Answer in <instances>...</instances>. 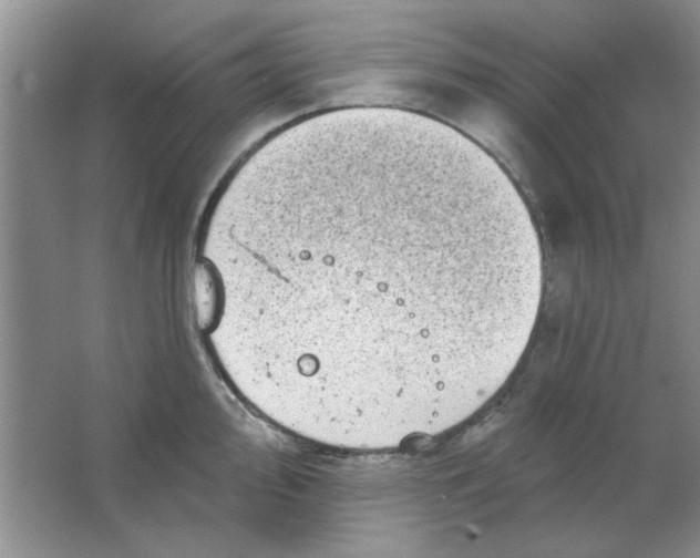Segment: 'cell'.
I'll list each match as a JSON object with an SVG mask.
<instances>
[{
  "instance_id": "6da1fadb",
  "label": "cell",
  "mask_w": 700,
  "mask_h": 558,
  "mask_svg": "<svg viewBox=\"0 0 700 558\" xmlns=\"http://www.w3.org/2000/svg\"><path fill=\"white\" fill-rule=\"evenodd\" d=\"M539 240L467 136L414 114L344 113L261 145L212 208L192 270L225 380L325 445L400 446L480 410L534 329Z\"/></svg>"
}]
</instances>
